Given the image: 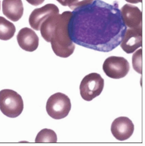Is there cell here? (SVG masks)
<instances>
[{"mask_svg":"<svg viewBox=\"0 0 145 146\" xmlns=\"http://www.w3.org/2000/svg\"><path fill=\"white\" fill-rule=\"evenodd\" d=\"M127 27L118 4L94 0L72 12L68 29L75 44L102 52H110L121 42Z\"/></svg>","mask_w":145,"mask_h":146,"instance_id":"1","label":"cell"},{"mask_svg":"<svg viewBox=\"0 0 145 146\" xmlns=\"http://www.w3.org/2000/svg\"><path fill=\"white\" fill-rule=\"evenodd\" d=\"M72 12L65 11L47 18L40 27L43 38L50 42L54 53L58 57L67 58L73 54L75 46L72 41L68 29Z\"/></svg>","mask_w":145,"mask_h":146,"instance_id":"2","label":"cell"},{"mask_svg":"<svg viewBox=\"0 0 145 146\" xmlns=\"http://www.w3.org/2000/svg\"><path fill=\"white\" fill-rule=\"evenodd\" d=\"M23 107V101L16 92L9 89L0 91V110L6 116L11 118L19 116Z\"/></svg>","mask_w":145,"mask_h":146,"instance_id":"3","label":"cell"},{"mask_svg":"<svg viewBox=\"0 0 145 146\" xmlns=\"http://www.w3.org/2000/svg\"><path fill=\"white\" fill-rule=\"evenodd\" d=\"M104 80L96 72L86 75L82 80L79 89L82 98L86 101H91L102 92Z\"/></svg>","mask_w":145,"mask_h":146,"instance_id":"4","label":"cell"},{"mask_svg":"<svg viewBox=\"0 0 145 146\" xmlns=\"http://www.w3.org/2000/svg\"><path fill=\"white\" fill-rule=\"evenodd\" d=\"M71 109L69 97L64 94L58 92L51 95L46 104V111L54 119H61L67 117Z\"/></svg>","mask_w":145,"mask_h":146,"instance_id":"5","label":"cell"},{"mask_svg":"<svg viewBox=\"0 0 145 146\" xmlns=\"http://www.w3.org/2000/svg\"><path fill=\"white\" fill-rule=\"evenodd\" d=\"M103 70L108 77L121 79L128 74L130 66L128 60L124 57L110 56L105 60L103 64Z\"/></svg>","mask_w":145,"mask_h":146,"instance_id":"6","label":"cell"},{"mask_svg":"<svg viewBox=\"0 0 145 146\" xmlns=\"http://www.w3.org/2000/svg\"><path fill=\"white\" fill-rule=\"evenodd\" d=\"M135 126L132 120L127 117L116 118L112 123L111 131L113 136L118 140L124 141L133 135Z\"/></svg>","mask_w":145,"mask_h":146,"instance_id":"7","label":"cell"},{"mask_svg":"<svg viewBox=\"0 0 145 146\" xmlns=\"http://www.w3.org/2000/svg\"><path fill=\"white\" fill-rule=\"evenodd\" d=\"M59 10L54 4H48L44 6L34 9L30 15L29 22L32 28L35 31H40L43 22L49 17L58 14Z\"/></svg>","mask_w":145,"mask_h":146,"instance_id":"8","label":"cell"},{"mask_svg":"<svg viewBox=\"0 0 145 146\" xmlns=\"http://www.w3.org/2000/svg\"><path fill=\"white\" fill-rule=\"evenodd\" d=\"M122 49L127 53L135 52L142 46V27L127 29L120 44Z\"/></svg>","mask_w":145,"mask_h":146,"instance_id":"9","label":"cell"},{"mask_svg":"<svg viewBox=\"0 0 145 146\" xmlns=\"http://www.w3.org/2000/svg\"><path fill=\"white\" fill-rule=\"evenodd\" d=\"M18 44L23 50L32 52L37 49L39 44V38L34 31L29 28L21 29L17 36Z\"/></svg>","mask_w":145,"mask_h":146,"instance_id":"10","label":"cell"},{"mask_svg":"<svg viewBox=\"0 0 145 146\" xmlns=\"http://www.w3.org/2000/svg\"><path fill=\"white\" fill-rule=\"evenodd\" d=\"M120 11L127 28H136L142 27V13L138 7L126 4Z\"/></svg>","mask_w":145,"mask_h":146,"instance_id":"11","label":"cell"},{"mask_svg":"<svg viewBox=\"0 0 145 146\" xmlns=\"http://www.w3.org/2000/svg\"><path fill=\"white\" fill-rule=\"evenodd\" d=\"M3 13L13 22L18 21L23 14V5L22 0H3Z\"/></svg>","mask_w":145,"mask_h":146,"instance_id":"12","label":"cell"},{"mask_svg":"<svg viewBox=\"0 0 145 146\" xmlns=\"http://www.w3.org/2000/svg\"><path fill=\"white\" fill-rule=\"evenodd\" d=\"M15 32L16 28L14 23L0 17V39L8 40L14 37Z\"/></svg>","mask_w":145,"mask_h":146,"instance_id":"13","label":"cell"},{"mask_svg":"<svg viewBox=\"0 0 145 146\" xmlns=\"http://www.w3.org/2000/svg\"><path fill=\"white\" fill-rule=\"evenodd\" d=\"M57 141V137L54 131L48 129L42 130L36 137L35 142L38 143H55Z\"/></svg>","mask_w":145,"mask_h":146,"instance_id":"14","label":"cell"},{"mask_svg":"<svg viewBox=\"0 0 145 146\" xmlns=\"http://www.w3.org/2000/svg\"><path fill=\"white\" fill-rule=\"evenodd\" d=\"M132 65L134 69L142 74V49L138 50L132 56Z\"/></svg>","mask_w":145,"mask_h":146,"instance_id":"15","label":"cell"},{"mask_svg":"<svg viewBox=\"0 0 145 146\" xmlns=\"http://www.w3.org/2000/svg\"><path fill=\"white\" fill-rule=\"evenodd\" d=\"M94 0H68L67 6L73 11L92 4Z\"/></svg>","mask_w":145,"mask_h":146,"instance_id":"16","label":"cell"},{"mask_svg":"<svg viewBox=\"0 0 145 146\" xmlns=\"http://www.w3.org/2000/svg\"><path fill=\"white\" fill-rule=\"evenodd\" d=\"M26 1L33 6H38L43 4L45 0H26Z\"/></svg>","mask_w":145,"mask_h":146,"instance_id":"17","label":"cell"},{"mask_svg":"<svg viewBox=\"0 0 145 146\" xmlns=\"http://www.w3.org/2000/svg\"><path fill=\"white\" fill-rule=\"evenodd\" d=\"M60 4H61L63 6H67V3L68 0H56Z\"/></svg>","mask_w":145,"mask_h":146,"instance_id":"18","label":"cell"},{"mask_svg":"<svg viewBox=\"0 0 145 146\" xmlns=\"http://www.w3.org/2000/svg\"><path fill=\"white\" fill-rule=\"evenodd\" d=\"M125 1L130 4H137L142 2V0H125Z\"/></svg>","mask_w":145,"mask_h":146,"instance_id":"19","label":"cell"},{"mask_svg":"<svg viewBox=\"0 0 145 146\" xmlns=\"http://www.w3.org/2000/svg\"><path fill=\"white\" fill-rule=\"evenodd\" d=\"M0 9H1V2H0Z\"/></svg>","mask_w":145,"mask_h":146,"instance_id":"20","label":"cell"}]
</instances>
